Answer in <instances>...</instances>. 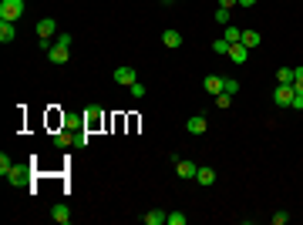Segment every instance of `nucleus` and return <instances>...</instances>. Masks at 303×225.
<instances>
[{
	"instance_id": "30",
	"label": "nucleus",
	"mask_w": 303,
	"mask_h": 225,
	"mask_svg": "<svg viewBox=\"0 0 303 225\" xmlns=\"http://www.w3.org/2000/svg\"><path fill=\"white\" fill-rule=\"evenodd\" d=\"M290 108H293V111H303V94H293V105Z\"/></svg>"
},
{
	"instance_id": "20",
	"label": "nucleus",
	"mask_w": 303,
	"mask_h": 225,
	"mask_svg": "<svg viewBox=\"0 0 303 225\" xmlns=\"http://www.w3.org/2000/svg\"><path fill=\"white\" fill-rule=\"evenodd\" d=\"M54 145L57 148H68V145H74V138L68 135V131H57V135H54Z\"/></svg>"
},
{
	"instance_id": "23",
	"label": "nucleus",
	"mask_w": 303,
	"mask_h": 225,
	"mask_svg": "<svg viewBox=\"0 0 303 225\" xmlns=\"http://www.w3.org/2000/svg\"><path fill=\"white\" fill-rule=\"evenodd\" d=\"M212 51H215V54H229V40H226V37L212 40Z\"/></svg>"
},
{
	"instance_id": "21",
	"label": "nucleus",
	"mask_w": 303,
	"mask_h": 225,
	"mask_svg": "<svg viewBox=\"0 0 303 225\" xmlns=\"http://www.w3.org/2000/svg\"><path fill=\"white\" fill-rule=\"evenodd\" d=\"M223 37L229 40V44H240V40H243V31H240V27H226V34H223Z\"/></svg>"
},
{
	"instance_id": "2",
	"label": "nucleus",
	"mask_w": 303,
	"mask_h": 225,
	"mask_svg": "<svg viewBox=\"0 0 303 225\" xmlns=\"http://www.w3.org/2000/svg\"><path fill=\"white\" fill-rule=\"evenodd\" d=\"M293 94H296L293 84H276V91H273V97H276L279 108H290V105H293Z\"/></svg>"
},
{
	"instance_id": "3",
	"label": "nucleus",
	"mask_w": 303,
	"mask_h": 225,
	"mask_svg": "<svg viewBox=\"0 0 303 225\" xmlns=\"http://www.w3.org/2000/svg\"><path fill=\"white\" fill-rule=\"evenodd\" d=\"M185 131H189V135H206V131H209V121L202 118V114H192V118L185 121Z\"/></svg>"
},
{
	"instance_id": "12",
	"label": "nucleus",
	"mask_w": 303,
	"mask_h": 225,
	"mask_svg": "<svg viewBox=\"0 0 303 225\" xmlns=\"http://www.w3.org/2000/svg\"><path fill=\"white\" fill-rule=\"evenodd\" d=\"M142 222H145V225H165V222H168V212H165V209H152Z\"/></svg>"
},
{
	"instance_id": "17",
	"label": "nucleus",
	"mask_w": 303,
	"mask_h": 225,
	"mask_svg": "<svg viewBox=\"0 0 303 225\" xmlns=\"http://www.w3.org/2000/svg\"><path fill=\"white\" fill-rule=\"evenodd\" d=\"M243 44L253 51V47H259V44H263V37H259V31H243Z\"/></svg>"
},
{
	"instance_id": "26",
	"label": "nucleus",
	"mask_w": 303,
	"mask_h": 225,
	"mask_svg": "<svg viewBox=\"0 0 303 225\" xmlns=\"http://www.w3.org/2000/svg\"><path fill=\"white\" fill-rule=\"evenodd\" d=\"M229 105H232V94H226V91L215 94V108H229Z\"/></svg>"
},
{
	"instance_id": "7",
	"label": "nucleus",
	"mask_w": 303,
	"mask_h": 225,
	"mask_svg": "<svg viewBox=\"0 0 303 225\" xmlns=\"http://www.w3.org/2000/svg\"><path fill=\"white\" fill-rule=\"evenodd\" d=\"M196 182H199L202 188L215 185V168H209V165H199V171H196Z\"/></svg>"
},
{
	"instance_id": "10",
	"label": "nucleus",
	"mask_w": 303,
	"mask_h": 225,
	"mask_svg": "<svg viewBox=\"0 0 303 225\" xmlns=\"http://www.w3.org/2000/svg\"><path fill=\"white\" fill-rule=\"evenodd\" d=\"M51 218H54L57 225H68V222H71V209H68L64 202H57L54 209H51Z\"/></svg>"
},
{
	"instance_id": "8",
	"label": "nucleus",
	"mask_w": 303,
	"mask_h": 225,
	"mask_svg": "<svg viewBox=\"0 0 303 225\" xmlns=\"http://www.w3.org/2000/svg\"><path fill=\"white\" fill-rule=\"evenodd\" d=\"M54 34H57V20H54V17L37 20V37H54Z\"/></svg>"
},
{
	"instance_id": "16",
	"label": "nucleus",
	"mask_w": 303,
	"mask_h": 225,
	"mask_svg": "<svg viewBox=\"0 0 303 225\" xmlns=\"http://www.w3.org/2000/svg\"><path fill=\"white\" fill-rule=\"evenodd\" d=\"M14 37H17V31H14V20H0V40H4V44H10Z\"/></svg>"
},
{
	"instance_id": "19",
	"label": "nucleus",
	"mask_w": 303,
	"mask_h": 225,
	"mask_svg": "<svg viewBox=\"0 0 303 225\" xmlns=\"http://www.w3.org/2000/svg\"><path fill=\"white\" fill-rule=\"evenodd\" d=\"M10 168H14V158H10V155L4 152V155H0V175L7 178V175H10Z\"/></svg>"
},
{
	"instance_id": "6",
	"label": "nucleus",
	"mask_w": 303,
	"mask_h": 225,
	"mask_svg": "<svg viewBox=\"0 0 303 225\" xmlns=\"http://www.w3.org/2000/svg\"><path fill=\"white\" fill-rule=\"evenodd\" d=\"M68 51H71V47H64V44H54V47L48 51V61H51V64H68V57H71Z\"/></svg>"
},
{
	"instance_id": "28",
	"label": "nucleus",
	"mask_w": 303,
	"mask_h": 225,
	"mask_svg": "<svg viewBox=\"0 0 303 225\" xmlns=\"http://www.w3.org/2000/svg\"><path fill=\"white\" fill-rule=\"evenodd\" d=\"M270 222H273V225H287L290 215H287V212H276V215H270Z\"/></svg>"
},
{
	"instance_id": "15",
	"label": "nucleus",
	"mask_w": 303,
	"mask_h": 225,
	"mask_svg": "<svg viewBox=\"0 0 303 225\" xmlns=\"http://www.w3.org/2000/svg\"><path fill=\"white\" fill-rule=\"evenodd\" d=\"M98 124H101V108H88V111H84V128H98Z\"/></svg>"
},
{
	"instance_id": "1",
	"label": "nucleus",
	"mask_w": 303,
	"mask_h": 225,
	"mask_svg": "<svg viewBox=\"0 0 303 225\" xmlns=\"http://www.w3.org/2000/svg\"><path fill=\"white\" fill-rule=\"evenodd\" d=\"M24 17V0H0V20H20Z\"/></svg>"
},
{
	"instance_id": "18",
	"label": "nucleus",
	"mask_w": 303,
	"mask_h": 225,
	"mask_svg": "<svg viewBox=\"0 0 303 225\" xmlns=\"http://www.w3.org/2000/svg\"><path fill=\"white\" fill-rule=\"evenodd\" d=\"M223 91L236 97V94H240V81H236V78H223Z\"/></svg>"
},
{
	"instance_id": "34",
	"label": "nucleus",
	"mask_w": 303,
	"mask_h": 225,
	"mask_svg": "<svg viewBox=\"0 0 303 225\" xmlns=\"http://www.w3.org/2000/svg\"><path fill=\"white\" fill-rule=\"evenodd\" d=\"M253 4H256V0H240V7H253Z\"/></svg>"
},
{
	"instance_id": "33",
	"label": "nucleus",
	"mask_w": 303,
	"mask_h": 225,
	"mask_svg": "<svg viewBox=\"0 0 303 225\" xmlns=\"http://www.w3.org/2000/svg\"><path fill=\"white\" fill-rule=\"evenodd\" d=\"M293 91H296V94H303V81H293Z\"/></svg>"
},
{
	"instance_id": "5",
	"label": "nucleus",
	"mask_w": 303,
	"mask_h": 225,
	"mask_svg": "<svg viewBox=\"0 0 303 225\" xmlns=\"http://www.w3.org/2000/svg\"><path fill=\"white\" fill-rule=\"evenodd\" d=\"M135 67H115V84H125V88H132V84H135Z\"/></svg>"
},
{
	"instance_id": "24",
	"label": "nucleus",
	"mask_w": 303,
	"mask_h": 225,
	"mask_svg": "<svg viewBox=\"0 0 303 225\" xmlns=\"http://www.w3.org/2000/svg\"><path fill=\"white\" fill-rule=\"evenodd\" d=\"M189 222V215H182V212H168V225H185Z\"/></svg>"
},
{
	"instance_id": "27",
	"label": "nucleus",
	"mask_w": 303,
	"mask_h": 225,
	"mask_svg": "<svg viewBox=\"0 0 303 225\" xmlns=\"http://www.w3.org/2000/svg\"><path fill=\"white\" fill-rule=\"evenodd\" d=\"M215 24H229V10H226V7H219V10H215Z\"/></svg>"
},
{
	"instance_id": "32",
	"label": "nucleus",
	"mask_w": 303,
	"mask_h": 225,
	"mask_svg": "<svg viewBox=\"0 0 303 225\" xmlns=\"http://www.w3.org/2000/svg\"><path fill=\"white\" fill-rule=\"evenodd\" d=\"M293 81H303V67H293Z\"/></svg>"
},
{
	"instance_id": "11",
	"label": "nucleus",
	"mask_w": 303,
	"mask_h": 225,
	"mask_svg": "<svg viewBox=\"0 0 303 225\" xmlns=\"http://www.w3.org/2000/svg\"><path fill=\"white\" fill-rule=\"evenodd\" d=\"M162 44H165L168 51H176V47H182V34H179L176 27H168V31L162 34Z\"/></svg>"
},
{
	"instance_id": "29",
	"label": "nucleus",
	"mask_w": 303,
	"mask_h": 225,
	"mask_svg": "<svg viewBox=\"0 0 303 225\" xmlns=\"http://www.w3.org/2000/svg\"><path fill=\"white\" fill-rule=\"evenodd\" d=\"M57 44H64V47H71V44H74V37H71L68 31H61V37H57Z\"/></svg>"
},
{
	"instance_id": "9",
	"label": "nucleus",
	"mask_w": 303,
	"mask_h": 225,
	"mask_svg": "<svg viewBox=\"0 0 303 225\" xmlns=\"http://www.w3.org/2000/svg\"><path fill=\"white\" fill-rule=\"evenodd\" d=\"M229 57L236 61V64H246V61H249V47L243 44V40H240V44H229Z\"/></svg>"
},
{
	"instance_id": "22",
	"label": "nucleus",
	"mask_w": 303,
	"mask_h": 225,
	"mask_svg": "<svg viewBox=\"0 0 303 225\" xmlns=\"http://www.w3.org/2000/svg\"><path fill=\"white\" fill-rule=\"evenodd\" d=\"M276 81H279V84H293V67H279Z\"/></svg>"
},
{
	"instance_id": "13",
	"label": "nucleus",
	"mask_w": 303,
	"mask_h": 225,
	"mask_svg": "<svg viewBox=\"0 0 303 225\" xmlns=\"http://www.w3.org/2000/svg\"><path fill=\"white\" fill-rule=\"evenodd\" d=\"M202 84H206V91L209 94H223V78H219V74H206V81H202Z\"/></svg>"
},
{
	"instance_id": "25",
	"label": "nucleus",
	"mask_w": 303,
	"mask_h": 225,
	"mask_svg": "<svg viewBox=\"0 0 303 225\" xmlns=\"http://www.w3.org/2000/svg\"><path fill=\"white\" fill-rule=\"evenodd\" d=\"M128 91H132V97H135V101H142V97H145V84H142V81H135Z\"/></svg>"
},
{
	"instance_id": "31",
	"label": "nucleus",
	"mask_w": 303,
	"mask_h": 225,
	"mask_svg": "<svg viewBox=\"0 0 303 225\" xmlns=\"http://www.w3.org/2000/svg\"><path fill=\"white\" fill-rule=\"evenodd\" d=\"M236 4H240V0H219V7H226V10H229V7H236Z\"/></svg>"
},
{
	"instance_id": "14",
	"label": "nucleus",
	"mask_w": 303,
	"mask_h": 225,
	"mask_svg": "<svg viewBox=\"0 0 303 225\" xmlns=\"http://www.w3.org/2000/svg\"><path fill=\"white\" fill-rule=\"evenodd\" d=\"M176 168H179V175H182V178H196L199 165H196V161H182V158H179V161H176Z\"/></svg>"
},
{
	"instance_id": "4",
	"label": "nucleus",
	"mask_w": 303,
	"mask_h": 225,
	"mask_svg": "<svg viewBox=\"0 0 303 225\" xmlns=\"http://www.w3.org/2000/svg\"><path fill=\"white\" fill-rule=\"evenodd\" d=\"M27 178H31V165H14L10 175H7V182H10V185H24Z\"/></svg>"
}]
</instances>
